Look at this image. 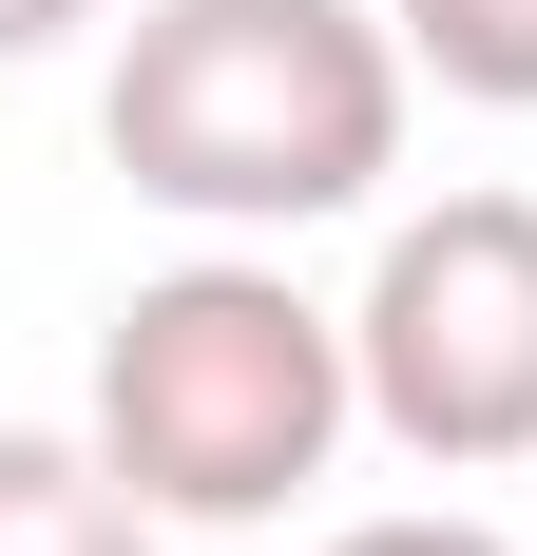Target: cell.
<instances>
[{"mask_svg":"<svg viewBox=\"0 0 537 556\" xmlns=\"http://www.w3.org/2000/svg\"><path fill=\"white\" fill-rule=\"evenodd\" d=\"M346 345H365V422L403 460H441V480L537 460V192L403 212L365 307H346Z\"/></svg>","mask_w":537,"mask_h":556,"instance_id":"obj_3","label":"cell"},{"mask_svg":"<svg viewBox=\"0 0 537 556\" xmlns=\"http://www.w3.org/2000/svg\"><path fill=\"white\" fill-rule=\"evenodd\" d=\"M326 556H519V538H499V518H346Z\"/></svg>","mask_w":537,"mask_h":556,"instance_id":"obj_6","label":"cell"},{"mask_svg":"<svg viewBox=\"0 0 537 556\" xmlns=\"http://www.w3.org/2000/svg\"><path fill=\"white\" fill-rule=\"evenodd\" d=\"M365 422V345L346 307H308L288 269H154L97 327V460L154 518L230 538V518H288L326 480V442Z\"/></svg>","mask_w":537,"mask_h":556,"instance_id":"obj_2","label":"cell"},{"mask_svg":"<svg viewBox=\"0 0 537 556\" xmlns=\"http://www.w3.org/2000/svg\"><path fill=\"white\" fill-rule=\"evenodd\" d=\"M77 20H97V0H0V58H58Z\"/></svg>","mask_w":537,"mask_h":556,"instance_id":"obj_7","label":"cell"},{"mask_svg":"<svg viewBox=\"0 0 537 556\" xmlns=\"http://www.w3.org/2000/svg\"><path fill=\"white\" fill-rule=\"evenodd\" d=\"M403 20L365 0H154L115 39V173L192 230H326L403 173Z\"/></svg>","mask_w":537,"mask_h":556,"instance_id":"obj_1","label":"cell"},{"mask_svg":"<svg viewBox=\"0 0 537 556\" xmlns=\"http://www.w3.org/2000/svg\"><path fill=\"white\" fill-rule=\"evenodd\" d=\"M173 518L115 480L97 442H39V422H0V556H154Z\"/></svg>","mask_w":537,"mask_h":556,"instance_id":"obj_4","label":"cell"},{"mask_svg":"<svg viewBox=\"0 0 537 556\" xmlns=\"http://www.w3.org/2000/svg\"><path fill=\"white\" fill-rule=\"evenodd\" d=\"M384 20H403V58H423L441 97L537 115V0H384Z\"/></svg>","mask_w":537,"mask_h":556,"instance_id":"obj_5","label":"cell"}]
</instances>
